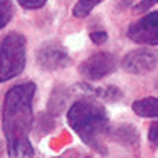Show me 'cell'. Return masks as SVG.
<instances>
[{"instance_id":"8992f818","label":"cell","mask_w":158,"mask_h":158,"mask_svg":"<svg viewBox=\"0 0 158 158\" xmlns=\"http://www.w3.org/2000/svg\"><path fill=\"white\" fill-rule=\"evenodd\" d=\"M158 64V54L148 49H136L128 52L121 59V67L130 74H145L150 73Z\"/></svg>"},{"instance_id":"7a4b0ae2","label":"cell","mask_w":158,"mask_h":158,"mask_svg":"<svg viewBox=\"0 0 158 158\" xmlns=\"http://www.w3.org/2000/svg\"><path fill=\"white\" fill-rule=\"evenodd\" d=\"M67 123L84 145L99 155L108 153L104 136L110 131V118L103 104L94 99H77L67 111Z\"/></svg>"},{"instance_id":"4fadbf2b","label":"cell","mask_w":158,"mask_h":158,"mask_svg":"<svg viewBox=\"0 0 158 158\" xmlns=\"http://www.w3.org/2000/svg\"><path fill=\"white\" fill-rule=\"evenodd\" d=\"M155 3H158V0H140V2L135 5V10H136V12H143V10L153 7Z\"/></svg>"},{"instance_id":"5bb4252c","label":"cell","mask_w":158,"mask_h":158,"mask_svg":"<svg viewBox=\"0 0 158 158\" xmlns=\"http://www.w3.org/2000/svg\"><path fill=\"white\" fill-rule=\"evenodd\" d=\"M148 140L153 143V145H158V121L153 123L150 126V131H148Z\"/></svg>"},{"instance_id":"ba28073f","label":"cell","mask_w":158,"mask_h":158,"mask_svg":"<svg viewBox=\"0 0 158 158\" xmlns=\"http://www.w3.org/2000/svg\"><path fill=\"white\" fill-rule=\"evenodd\" d=\"M133 111L141 118H158V98H143L135 101Z\"/></svg>"},{"instance_id":"8fae6325","label":"cell","mask_w":158,"mask_h":158,"mask_svg":"<svg viewBox=\"0 0 158 158\" xmlns=\"http://www.w3.org/2000/svg\"><path fill=\"white\" fill-rule=\"evenodd\" d=\"M17 2L27 10H37V9H42L47 0H17Z\"/></svg>"},{"instance_id":"7c38bea8","label":"cell","mask_w":158,"mask_h":158,"mask_svg":"<svg viewBox=\"0 0 158 158\" xmlns=\"http://www.w3.org/2000/svg\"><path fill=\"white\" fill-rule=\"evenodd\" d=\"M89 39H91L94 44H98V46H101V44H104L108 40V34L104 31H93L91 34H89Z\"/></svg>"},{"instance_id":"52a82bcc","label":"cell","mask_w":158,"mask_h":158,"mask_svg":"<svg viewBox=\"0 0 158 158\" xmlns=\"http://www.w3.org/2000/svg\"><path fill=\"white\" fill-rule=\"evenodd\" d=\"M37 59H39V64L44 67V69H61V67H66L69 64V56L64 51L62 47L54 46V44H49V46L40 47L39 54H37Z\"/></svg>"},{"instance_id":"277c9868","label":"cell","mask_w":158,"mask_h":158,"mask_svg":"<svg viewBox=\"0 0 158 158\" xmlns=\"http://www.w3.org/2000/svg\"><path fill=\"white\" fill-rule=\"evenodd\" d=\"M126 35L130 40L143 46H158V10L150 12L128 27Z\"/></svg>"},{"instance_id":"5b68a950","label":"cell","mask_w":158,"mask_h":158,"mask_svg":"<svg viewBox=\"0 0 158 158\" xmlns=\"http://www.w3.org/2000/svg\"><path fill=\"white\" fill-rule=\"evenodd\" d=\"M116 67V59L110 52H98L88 57L84 62L79 66V73L89 81H98L103 79L104 76L111 74Z\"/></svg>"},{"instance_id":"9c48e42d","label":"cell","mask_w":158,"mask_h":158,"mask_svg":"<svg viewBox=\"0 0 158 158\" xmlns=\"http://www.w3.org/2000/svg\"><path fill=\"white\" fill-rule=\"evenodd\" d=\"M101 2H103V0H77L76 5H74V9H73L74 17L82 19V17L89 15V14L94 10V7L99 5Z\"/></svg>"},{"instance_id":"3957f363","label":"cell","mask_w":158,"mask_h":158,"mask_svg":"<svg viewBox=\"0 0 158 158\" xmlns=\"http://www.w3.org/2000/svg\"><path fill=\"white\" fill-rule=\"evenodd\" d=\"M25 69V37L9 32L0 39V82L17 77Z\"/></svg>"},{"instance_id":"6da1fadb","label":"cell","mask_w":158,"mask_h":158,"mask_svg":"<svg viewBox=\"0 0 158 158\" xmlns=\"http://www.w3.org/2000/svg\"><path fill=\"white\" fill-rule=\"evenodd\" d=\"M34 82H22L10 88L3 99L2 128L7 140V152L10 158H32L31 130L34 125L32 99L35 96Z\"/></svg>"},{"instance_id":"30bf717a","label":"cell","mask_w":158,"mask_h":158,"mask_svg":"<svg viewBox=\"0 0 158 158\" xmlns=\"http://www.w3.org/2000/svg\"><path fill=\"white\" fill-rule=\"evenodd\" d=\"M14 17V3L10 0H0V29H3Z\"/></svg>"}]
</instances>
